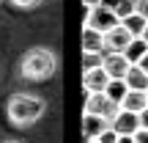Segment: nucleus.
Returning <instances> with one entry per match:
<instances>
[{
    "instance_id": "f257e3e1",
    "label": "nucleus",
    "mask_w": 148,
    "mask_h": 143,
    "mask_svg": "<svg viewBox=\"0 0 148 143\" xmlns=\"http://www.w3.org/2000/svg\"><path fill=\"white\" fill-rule=\"evenodd\" d=\"M44 113H47V102L33 94H11L8 102H5V118L16 129L33 127L36 121L44 118Z\"/></svg>"
},
{
    "instance_id": "f03ea898",
    "label": "nucleus",
    "mask_w": 148,
    "mask_h": 143,
    "mask_svg": "<svg viewBox=\"0 0 148 143\" xmlns=\"http://www.w3.org/2000/svg\"><path fill=\"white\" fill-rule=\"evenodd\" d=\"M58 72V55L49 47H30L19 58V74L30 83H44Z\"/></svg>"
},
{
    "instance_id": "7ed1b4c3",
    "label": "nucleus",
    "mask_w": 148,
    "mask_h": 143,
    "mask_svg": "<svg viewBox=\"0 0 148 143\" xmlns=\"http://www.w3.org/2000/svg\"><path fill=\"white\" fill-rule=\"evenodd\" d=\"M121 25V19L115 17V11L107 8V6H93V8L85 11V28H93L99 33H110L112 28Z\"/></svg>"
},
{
    "instance_id": "20e7f679",
    "label": "nucleus",
    "mask_w": 148,
    "mask_h": 143,
    "mask_svg": "<svg viewBox=\"0 0 148 143\" xmlns=\"http://www.w3.org/2000/svg\"><path fill=\"white\" fill-rule=\"evenodd\" d=\"M118 110H121V107H118L115 102H110L104 94H88L85 96V113H90V116H99V118H104V121H112V118L118 116Z\"/></svg>"
},
{
    "instance_id": "39448f33",
    "label": "nucleus",
    "mask_w": 148,
    "mask_h": 143,
    "mask_svg": "<svg viewBox=\"0 0 148 143\" xmlns=\"http://www.w3.org/2000/svg\"><path fill=\"white\" fill-rule=\"evenodd\" d=\"M101 69L107 72V77H110V80H126L132 64L126 61V55H123V53H104Z\"/></svg>"
},
{
    "instance_id": "423d86ee",
    "label": "nucleus",
    "mask_w": 148,
    "mask_h": 143,
    "mask_svg": "<svg viewBox=\"0 0 148 143\" xmlns=\"http://www.w3.org/2000/svg\"><path fill=\"white\" fill-rule=\"evenodd\" d=\"M132 44V36L123 25L112 28L110 33H104V53H123V50Z\"/></svg>"
},
{
    "instance_id": "0eeeda50",
    "label": "nucleus",
    "mask_w": 148,
    "mask_h": 143,
    "mask_svg": "<svg viewBox=\"0 0 148 143\" xmlns=\"http://www.w3.org/2000/svg\"><path fill=\"white\" fill-rule=\"evenodd\" d=\"M110 127H112V132H118V135H134L140 129V116L137 113L118 110V116L110 121Z\"/></svg>"
},
{
    "instance_id": "6e6552de",
    "label": "nucleus",
    "mask_w": 148,
    "mask_h": 143,
    "mask_svg": "<svg viewBox=\"0 0 148 143\" xmlns=\"http://www.w3.org/2000/svg\"><path fill=\"white\" fill-rule=\"evenodd\" d=\"M107 83H110V77H107L104 69L82 72V88H85V96H88V94H104Z\"/></svg>"
},
{
    "instance_id": "1a4fd4ad",
    "label": "nucleus",
    "mask_w": 148,
    "mask_h": 143,
    "mask_svg": "<svg viewBox=\"0 0 148 143\" xmlns=\"http://www.w3.org/2000/svg\"><path fill=\"white\" fill-rule=\"evenodd\" d=\"M107 129H110V121H104V118H99V116H90V113L82 116V135H85V140H99V135L107 132Z\"/></svg>"
},
{
    "instance_id": "9d476101",
    "label": "nucleus",
    "mask_w": 148,
    "mask_h": 143,
    "mask_svg": "<svg viewBox=\"0 0 148 143\" xmlns=\"http://www.w3.org/2000/svg\"><path fill=\"white\" fill-rule=\"evenodd\" d=\"M82 53H104V33L82 28Z\"/></svg>"
},
{
    "instance_id": "9b49d317",
    "label": "nucleus",
    "mask_w": 148,
    "mask_h": 143,
    "mask_svg": "<svg viewBox=\"0 0 148 143\" xmlns=\"http://www.w3.org/2000/svg\"><path fill=\"white\" fill-rule=\"evenodd\" d=\"M148 107V99H145V91H129L126 96H123V102H121V110H126V113H143Z\"/></svg>"
},
{
    "instance_id": "f8f14e48",
    "label": "nucleus",
    "mask_w": 148,
    "mask_h": 143,
    "mask_svg": "<svg viewBox=\"0 0 148 143\" xmlns=\"http://www.w3.org/2000/svg\"><path fill=\"white\" fill-rule=\"evenodd\" d=\"M129 94V85H126V80H110L107 83V88H104V96L110 102H115L118 107H121V102H123V96Z\"/></svg>"
},
{
    "instance_id": "ddd939ff",
    "label": "nucleus",
    "mask_w": 148,
    "mask_h": 143,
    "mask_svg": "<svg viewBox=\"0 0 148 143\" xmlns=\"http://www.w3.org/2000/svg\"><path fill=\"white\" fill-rule=\"evenodd\" d=\"M126 85H129V91H148V74L140 66H132L126 74Z\"/></svg>"
},
{
    "instance_id": "4468645a",
    "label": "nucleus",
    "mask_w": 148,
    "mask_h": 143,
    "mask_svg": "<svg viewBox=\"0 0 148 143\" xmlns=\"http://www.w3.org/2000/svg\"><path fill=\"white\" fill-rule=\"evenodd\" d=\"M148 53V44L143 41V39H132V44H129L126 50H123V55H126V61L129 64H140V58H143V55Z\"/></svg>"
},
{
    "instance_id": "2eb2a0df",
    "label": "nucleus",
    "mask_w": 148,
    "mask_h": 143,
    "mask_svg": "<svg viewBox=\"0 0 148 143\" xmlns=\"http://www.w3.org/2000/svg\"><path fill=\"white\" fill-rule=\"evenodd\" d=\"M121 25H123V28L129 30V36H132V39H140V36H143V30H145V25H148V22H145V19H143L140 14H132V17H126V19H121Z\"/></svg>"
},
{
    "instance_id": "dca6fc26",
    "label": "nucleus",
    "mask_w": 148,
    "mask_h": 143,
    "mask_svg": "<svg viewBox=\"0 0 148 143\" xmlns=\"http://www.w3.org/2000/svg\"><path fill=\"white\" fill-rule=\"evenodd\" d=\"M112 11H115V17H118V19H126V17L137 14V0H115Z\"/></svg>"
},
{
    "instance_id": "f3484780",
    "label": "nucleus",
    "mask_w": 148,
    "mask_h": 143,
    "mask_svg": "<svg viewBox=\"0 0 148 143\" xmlns=\"http://www.w3.org/2000/svg\"><path fill=\"white\" fill-rule=\"evenodd\" d=\"M101 61H104V53H82V69H101Z\"/></svg>"
},
{
    "instance_id": "a211bd4d",
    "label": "nucleus",
    "mask_w": 148,
    "mask_h": 143,
    "mask_svg": "<svg viewBox=\"0 0 148 143\" xmlns=\"http://www.w3.org/2000/svg\"><path fill=\"white\" fill-rule=\"evenodd\" d=\"M14 8H19V11H30V8H38V6L44 3V0H8Z\"/></svg>"
},
{
    "instance_id": "6ab92c4d",
    "label": "nucleus",
    "mask_w": 148,
    "mask_h": 143,
    "mask_svg": "<svg viewBox=\"0 0 148 143\" xmlns=\"http://www.w3.org/2000/svg\"><path fill=\"white\" fill-rule=\"evenodd\" d=\"M118 138H121V135L112 132V127H110L107 132H101V135H99V143H118Z\"/></svg>"
},
{
    "instance_id": "aec40b11",
    "label": "nucleus",
    "mask_w": 148,
    "mask_h": 143,
    "mask_svg": "<svg viewBox=\"0 0 148 143\" xmlns=\"http://www.w3.org/2000/svg\"><path fill=\"white\" fill-rule=\"evenodd\" d=\"M137 14L148 22V0H137Z\"/></svg>"
},
{
    "instance_id": "412c9836",
    "label": "nucleus",
    "mask_w": 148,
    "mask_h": 143,
    "mask_svg": "<svg viewBox=\"0 0 148 143\" xmlns=\"http://www.w3.org/2000/svg\"><path fill=\"white\" fill-rule=\"evenodd\" d=\"M134 143H148V129H137V132L132 135Z\"/></svg>"
},
{
    "instance_id": "4be33fe9",
    "label": "nucleus",
    "mask_w": 148,
    "mask_h": 143,
    "mask_svg": "<svg viewBox=\"0 0 148 143\" xmlns=\"http://www.w3.org/2000/svg\"><path fill=\"white\" fill-rule=\"evenodd\" d=\"M140 129H148V107L140 113Z\"/></svg>"
},
{
    "instance_id": "5701e85b",
    "label": "nucleus",
    "mask_w": 148,
    "mask_h": 143,
    "mask_svg": "<svg viewBox=\"0 0 148 143\" xmlns=\"http://www.w3.org/2000/svg\"><path fill=\"white\" fill-rule=\"evenodd\" d=\"M134 66H140V69H143V72L148 74V53L143 55V58H140V64H134Z\"/></svg>"
},
{
    "instance_id": "b1692460",
    "label": "nucleus",
    "mask_w": 148,
    "mask_h": 143,
    "mask_svg": "<svg viewBox=\"0 0 148 143\" xmlns=\"http://www.w3.org/2000/svg\"><path fill=\"white\" fill-rule=\"evenodd\" d=\"M82 3H85V11H88V8H93V6H99L101 0H82Z\"/></svg>"
},
{
    "instance_id": "393cba45",
    "label": "nucleus",
    "mask_w": 148,
    "mask_h": 143,
    "mask_svg": "<svg viewBox=\"0 0 148 143\" xmlns=\"http://www.w3.org/2000/svg\"><path fill=\"white\" fill-rule=\"evenodd\" d=\"M118 143H134V140H132V135H121V138H118Z\"/></svg>"
},
{
    "instance_id": "a878e982",
    "label": "nucleus",
    "mask_w": 148,
    "mask_h": 143,
    "mask_svg": "<svg viewBox=\"0 0 148 143\" xmlns=\"http://www.w3.org/2000/svg\"><path fill=\"white\" fill-rule=\"evenodd\" d=\"M140 39H143V41L148 44V25H145V30H143V36H140Z\"/></svg>"
},
{
    "instance_id": "bb28decb",
    "label": "nucleus",
    "mask_w": 148,
    "mask_h": 143,
    "mask_svg": "<svg viewBox=\"0 0 148 143\" xmlns=\"http://www.w3.org/2000/svg\"><path fill=\"white\" fill-rule=\"evenodd\" d=\"M0 143H22V140H0Z\"/></svg>"
},
{
    "instance_id": "cd10ccee",
    "label": "nucleus",
    "mask_w": 148,
    "mask_h": 143,
    "mask_svg": "<svg viewBox=\"0 0 148 143\" xmlns=\"http://www.w3.org/2000/svg\"><path fill=\"white\" fill-rule=\"evenodd\" d=\"M85 143H99V140H85Z\"/></svg>"
},
{
    "instance_id": "c85d7f7f",
    "label": "nucleus",
    "mask_w": 148,
    "mask_h": 143,
    "mask_svg": "<svg viewBox=\"0 0 148 143\" xmlns=\"http://www.w3.org/2000/svg\"><path fill=\"white\" fill-rule=\"evenodd\" d=\"M145 99H148V91H145Z\"/></svg>"
},
{
    "instance_id": "c756f323",
    "label": "nucleus",
    "mask_w": 148,
    "mask_h": 143,
    "mask_svg": "<svg viewBox=\"0 0 148 143\" xmlns=\"http://www.w3.org/2000/svg\"><path fill=\"white\" fill-rule=\"evenodd\" d=\"M0 3H3V0H0Z\"/></svg>"
}]
</instances>
